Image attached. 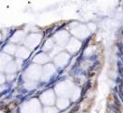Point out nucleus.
I'll return each mask as SVG.
<instances>
[{"mask_svg": "<svg viewBox=\"0 0 123 113\" xmlns=\"http://www.w3.org/2000/svg\"><path fill=\"white\" fill-rule=\"evenodd\" d=\"M22 113H41L40 105L37 100H32L29 103L25 104L21 108Z\"/></svg>", "mask_w": 123, "mask_h": 113, "instance_id": "1", "label": "nucleus"}, {"mask_svg": "<svg viewBox=\"0 0 123 113\" xmlns=\"http://www.w3.org/2000/svg\"><path fill=\"white\" fill-rule=\"evenodd\" d=\"M25 75L27 77H29L30 79H39L40 75H41V68L39 66L32 65L26 70Z\"/></svg>", "mask_w": 123, "mask_h": 113, "instance_id": "2", "label": "nucleus"}, {"mask_svg": "<svg viewBox=\"0 0 123 113\" xmlns=\"http://www.w3.org/2000/svg\"><path fill=\"white\" fill-rule=\"evenodd\" d=\"M41 36L39 34H32L30 36H28L25 40V44L26 46L30 47V48H34L37 46V44L41 41Z\"/></svg>", "mask_w": 123, "mask_h": 113, "instance_id": "3", "label": "nucleus"}, {"mask_svg": "<svg viewBox=\"0 0 123 113\" xmlns=\"http://www.w3.org/2000/svg\"><path fill=\"white\" fill-rule=\"evenodd\" d=\"M41 101L43 102V104L45 105H52L54 103V94L52 93V92H47V93H43L41 95Z\"/></svg>", "mask_w": 123, "mask_h": 113, "instance_id": "4", "label": "nucleus"}, {"mask_svg": "<svg viewBox=\"0 0 123 113\" xmlns=\"http://www.w3.org/2000/svg\"><path fill=\"white\" fill-rule=\"evenodd\" d=\"M68 59H69V56H68L67 54H60V55H58V56L55 58V63H56L57 65L63 66V65H65V64L67 63Z\"/></svg>", "mask_w": 123, "mask_h": 113, "instance_id": "5", "label": "nucleus"}, {"mask_svg": "<svg viewBox=\"0 0 123 113\" xmlns=\"http://www.w3.org/2000/svg\"><path fill=\"white\" fill-rule=\"evenodd\" d=\"M54 72H55L54 66H52V65H47L46 67H44V70H43V79H44V80L49 79Z\"/></svg>", "mask_w": 123, "mask_h": 113, "instance_id": "6", "label": "nucleus"}, {"mask_svg": "<svg viewBox=\"0 0 123 113\" xmlns=\"http://www.w3.org/2000/svg\"><path fill=\"white\" fill-rule=\"evenodd\" d=\"M79 48H80V42L77 41L76 40H72L71 42H70V44H69V46H68L69 51L71 52L77 51Z\"/></svg>", "mask_w": 123, "mask_h": 113, "instance_id": "7", "label": "nucleus"}, {"mask_svg": "<svg viewBox=\"0 0 123 113\" xmlns=\"http://www.w3.org/2000/svg\"><path fill=\"white\" fill-rule=\"evenodd\" d=\"M16 55H17V57L22 58V60H23V59H25L29 56V51L27 49H25V47H20V48H18Z\"/></svg>", "mask_w": 123, "mask_h": 113, "instance_id": "8", "label": "nucleus"}, {"mask_svg": "<svg viewBox=\"0 0 123 113\" xmlns=\"http://www.w3.org/2000/svg\"><path fill=\"white\" fill-rule=\"evenodd\" d=\"M10 57L6 55H1L0 56V70H3L5 67H7L6 65H8V62H10Z\"/></svg>", "mask_w": 123, "mask_h": 113, "instance_id": "9", "label": "nucleus"}, {"mask_svg": "<svg viewBox=\"0 0 123 113\" xmlns=\"http://www.w3.org/2000/svg\"><path fill=\"white\" fill-rule=\"evenodd\" d=\"M62 35H63V32L57 33V34L55 35V40H56V41L58 42V44L63 45V44L67 41V40H68V34H67V35H65L64 37H62Z\"/></svg>", "mask_w": 123, "mask_h": 113, "instance_id": "10", "label": "nucleus"}, {"mask_svg": "<svg viewBox=\"0 0 123 113\" xmlns=\"http://www.w3.org/2000/svg\"><path fill=\"white\" fill-rule=\"evenodd\" d=\"M34 61L35 62H39V63H44V62L48 61V57L44 54H41V55H38L37 57H35L34 59Z\"/></svg>", "mask_w": 123, "mask_h": 113, "instance_id": "11", "label": "nucleus"}, {"mask_svg": "<svg viewBox=\"0 0 123 113\" xmlns=\"http://www.w3.org/2000/svg\"><path fill=\"white\" fill-rule=\"evenodd\" d=\"M68 105H69V101H68L66 98H60V99L57 101V106H58V107L61 108V109L67 107Z\"/></svg>", "mask_w": 123, "mask_h": 113, "instance_id": "12", "label": "nucleus"}, {"mask_svg": "<svg viewBox=\"0 0 123 113\" xmlns=\"http://www.w3.org/2000/svg\"><path fill=\"white\" fill-rule=\"evenodd\" d=\"M23 36H24V32L22 31H17L11 38V41H14V42H17V41H21L23 39Z\"/></svg>", "mask_w": 123, "mask_h": 113, "instance_id": "13", "label": "nucleus"}, {"mask_svg": "<svg viewBox=\"0 0 123 113\" xmlns=\"http://www.w3.org/2000/svg\"><path fill=\"white\" fill-rule=\"evenodd\" d=\"M16 68H17V66L15 63L10 62L6 67V71H7V73H14L16 71Z\"/></svg>", "mask_w": 123, "mask_h": 113, "instance_id": "14", "label": "nucleus"}, {"mask_svg": "<svg viewBox=\"0 0 123 113\" xmlns=\"http://www.w3.org/2000/svg\"><path fill=\"white\" fill-rule=\"evenodd\" d=\"M15 50H16V48H15V46L12 45V44H9V45H7V46L4 48V51L6 52V53H8V54H10V55L14 54Z\"/></svg>", "mask_w": 123, "mask_h": 113, "instance_id": "15", "label": "nucleus"}, {"mask_svg": "<svg viewBox=\"0 0 123 113\" xmlns=\"http://www.w3.org/2000/svg\"><path fill=\"white\" fill-rule=\"evenodd\" d=\"M52 47H53V41H52V40H48L46 41L44 47H43V50H49V49H51Z\"/></svg>", "mask_w": 123, "mask_h": 113, "instance_id": "16", "label": "nucleus"}, {"mask_svg": "<svg viewBox=\"0 0 123 113\" xmlns=\"http://www.w3.org/2000/svg\"><path fill=\"white\" fill-rule=\"evenodd\" d=\"M35 86H36V84H35L34 82H31V81H29V80H27V81L25 82V87H26L27 89H29V90L33 89Z\"/></svg>", "mask_w": 123, "mask_h": 113, "instance_id": "17", "label": "nucleus"}, {"mask_svg": "<svg viewBox=\"0 0 123 113\" xmlns=\"http://www.w3.org/2000/svg\"><path fill=\"white\" fill-rule=\"evenodd\" d=\"M44 113H56V109L54 107H46L44 109Z\"/></svg>", "mask_w": 123, "mask_h": 113, "instance_id": "18", "label": "nucleus"}, {"mask_svg": "<svg viewBox=\"0 0 123 113\" xmlns=\"http://www.w3.org/2000/svg\"><path fill=\"white\" fill-rule=\"evenodd\" d=\"M16 63H17L18 67H21V65L23 64V60H22L21 59H19V60H17V61H16Z\"/></svg>", "mask_w": 123, "mask_h": 113, "instance_id": "19", "label": "nucleus"}, {"mask_svg": "<svg viewBox=\"0 0 123 113\" xmlns=\"http://www.w3.org/2000/svg\"><path fill=\"white\" fill-rule=\"evenodd\" d=\"M12 78H14V74H9V76L7 77L8 80H11Z\"/></svg>", "mask_w": 123, "mask_h": 113, "instance_id": "20", "label": "nucleus"}, {"mask_svg": "<svg viewBox=\"0 0 123 113\" xmlns=\"http://www.w3.org/2000/svg\"><path fill=\"white\" fill-rule=\"evenodd\" d=\"M4 80H5V78H4V76H3L2 74H0V84H2V83L4 82Z\"/></svg>", "mask_w": 123, "mask_h": 113, "instance_id": "21", "label": "nucleus"}, {"mask_svg": "<svg viewBox=\"0 0 123 113\" xmlns=\"http://www.w3.org/2000/svg\"><path fill=\"white\" fill-rule=\"evenodd\" d=\"M0 113H3V112H2V111H0Z\"/></svg>", "mask_w": 123, "mask_h": 113, "instance_id": "22", "label": "nucleus"}, {"mask_svg": "<svg viewBox=\"0 0 123 113\" xmlns=\"http://www.w3.org/2000/svg\"><path fill=\"white\" fill-rule=\"evenodd\" d=\"M0 39H1V35H0Z\"/></svg>", "mask_w": 123, "mask_h": 113, "instance_id": "23", "label": "nucleus"}]
</instances>
